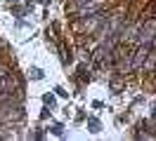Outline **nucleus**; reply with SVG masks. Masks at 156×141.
Masks as SVG:
<instances>
[{
    "label": "nucleus",
    "mask_w": 156,
    "mask_h": 141,
    "mask_svg": "<svg viewBox=\"0 0 156 141\" xmlns=\"http://www.w3.org/2000/svg\"><path fill=\"white\" fill-rule=\"evenodd\" d=\"M104 7V0H83V5L78 9V19H85L90 14H97Z\"/></svg>",
    "instance_id": "obj_1"
},
{
    "label": "nucleus",
    "mask_w": 156,
    "mask_h": 141,
    "mask_svg": "<svg viewBox=\"0 0 156 141\" xmlns=\"http://www.w3.org/2000/svg\"><path fill=\"white\" fill-rule=\"evenodd\" d=\"M102 24H104V14H102V12L85 17V31H88V33H95V31H97Z\"/></svg>",
    "instance_id": "obj_2"
},
{
    "label": "nucleus",
    "mask_w": 156,
    "mask_h": 141,
    "mask_svg": "<svg viewBox=\"0 0 156 141\" xmlns=\"http://www.w3.org/2000/svg\"><path fill=\"white\" fill-rule=\"evenodd\" d=\"M147 54H149V45H142V47H140V49L135 52V59H133V68H140Z\"/></svg>",
    "instance_id": "obj_3"
},
{
    "label": "nucleus",
    "mask_w": 156,
    "mask_h": 141,
    "mask_svg": "<svg viewBox=\"0 0 156 141\" xmlns=\"http://www.w3.org/2000/svg\"><path fill=\"white\" fill-rule=\"evenodd\" d=\"M137 31H140V42H142V45H149L151 38H154V28H151V26H144V28L140 26Z\"/></svg>",
    "instance_id": "obj_4"
},
{
    "label": "nucleus",
    "mask_w": 156,
    "mask_h": 141,
    "mask_svg": "<svg viewBox=\"0 0 156 141\" xmlns=\"http://www.w3.org/2000/svg\"><path fill=\"white\" fill-rule=\"evenodd\" d=\"M12 78H7V75H0V92H7V89H12Z\"/></svg>",
    "instance_id": "obj_5"
},
{
    "label": "nucleus",
    "mask_w": 156,
    "mask_h": 141,
    "mask_svg": "<svg viewBox=\"0 0 156 141\" xmlns=\"http://www.w3.org/2000/svg\"><path fill=\"white\" fill-rule=\"evenodd\" d=\"M147 56H149V61L144 64V71H151V68H154V64H156V54H147Z\"/></svg>",
    "instance_id": "obj_6"
},
{
    "label": "nucleus",
    "mask_w": 156,
    "mask_h": 141,
    "mask_svg": "<svg viewBox=\"0 0 156 141\" xmlns=\"http://www.w3.org/2000/svg\"><path fill=\"white\" fill-rule=\"evenodd\" d=\"M31 75H33V78H36V80H38V78H43V73H40L38 68H33V71H31Z\"/></svg>",
    "instance_id": "obj_7"
},
{
    "label": "nucleus",
    "mask_w": 156,
    "mask_h": 141,
    "mask_svg": "<svg viewBox=\"0 0 156 141\" xmlns=\"http://www.w3.org/2000/svg\"><path fill=\"white\" fill-rule=\"evenodd\" d=\"M151 40H154V49H156V35H154V38H151Z\"/></svg>",
    "instance_id": "obj_8"
}]
</instances>
